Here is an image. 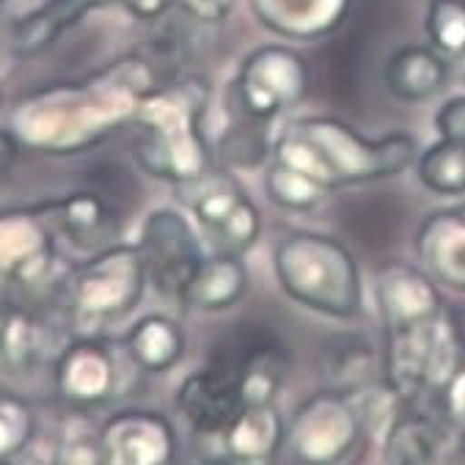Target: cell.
I'll return each instance as SVG.
<instances>
[{
    "label": "cell",
    "mask_w": 465,
    "mask_h": 465,
    "mask_svg": "<svg viewBox=\"0 0 465 465\" xmlns=\"http://www.w3.org/2000/svg\"><path fill=\"white\" fill-rule=\"evenodd\" d=\"M160 74L149 53H124L80 80L31 91L12 111V133L42 154L88 152L133 122L141 100L165 80Z\"/></svg>",
    "instance_id": "cell-1"
},
{
    "label": "cell",
    "mask_w": 465,
    "mask_h": 465,
    "mask_svg": "<svg viewBox=\"0 0 465 465\" xmlns=\"http://www.w3.org/2000/svg\"><path fill=\"white\" fill-rule=\"evenodd\" d=\"M272 160L284 163L331 193L347 184L391 179L416 163V138L391 133L366 138L355 127L333 116L292 119L272 141Z\"/></svg>",
    "instance_id": "cell-2"
},
{
    "label": "cell",
    "mask_w": 465,
    "mask_h": 465,
    "mask_svg": "<svg viewBox=\"0 0 465 465\" xmlns=\"http://www.w3.org/2000/svg\"><path fill=\"white\" fill-rule=\"evenodd\" d=\"M213 88L204 77H168L141 100L133 116L138 165L163 182L182 184L213 168L204 114Z\"/></svg>",
    "instance_id": "cell-3"
},
{
    "label": "cell",
    "mask_w": 465,
    "mask_h": 465,
    "mask_svg": "<svg viewBox=\"0 0 465 465\" xmlns=\"http://www.w3.org/2000/svg\"><path fill=\"white\" fill-rule=\"evenodd\" d=\"M284 295L325 317L352 320L363 309L361 272L352 253L320 232H292L272 251Z\"/></svg>",
    "instance_id": "cell-4"
},
{
    "label": "cell",
    "mask_w": 465,
    "mask_h": 465,
    "mask_svg": "<svg viewBox=\"0 0 465 465\" xmlns=\"http://www.w3.org/2000/svg\"><path fill=\"white\" fill-rule=\"evenodd\" d=\"M69 270L61 272L50 204L0 213V298L25 306L61 301Z\"/></svg>",
    "instance_id": "cell-5"
},
{
    "label": "cell",
    "mask_w": 465,
    "mask_h": 465,
    "mask_svg": "<svg viewBox=\"0 0 465 465\" xmlns=\"http://www.w3.org/2000/svg\"><path fill=\"white\" fill-rule=\"evenodd\" d=\"M146 284L138 245L114 242L69 270L61 303L74 325L97 331L133 314Z\"/></svg>",
    "instance_id": "cell-6"
},
{
    "label": "cell",
    "mask_w": 465,
    "mask_h": 465,
    "mask_svg": "<svg viewBox=\"0 0 465 465\" xmlns=\"http://www.w3.org/2000/svg\"><path fill=\"white\" fill-rule=\"evenodd\" d=\"M462 361V336L446 309L419 325L386 333L383 381L408 402L440 397Z\"/></svg>",
    "instance_id": "cell-7"
},
{
    "label": "cell",
    "mask_w": 465,
    "mask_h": 465,
    "mask_svg": "<svg viewBox=\"0 0 465 465\" xmlns=\"http://www.w3.org/2000/svg\"><path fill=\"white\" fill-rule=\"evenodd\" d=\"M366 427L350 394L322 389L306 397L287 421V440L298 465H344L366 440Z\"/></svg>",
    "instance_id": "cell-8"
},
{
    "label": "cell",
    "mask_w": 465,
    "mask_h": 465,
    "mask_svg": "<svg viewBox=\"0 0 465 465\" xmlns=\"http://www.w3.org/2000/svg\"><path fill=\"white\" fill-rule=\"evenodd\" d=\"M309 91V64L284 45H262L245 55L229 88V108L253 122H272L303 103Z\"/></svg>",
    "instance_id": "cell-9"
},
{
    "label": "cell",
    "mask_w": 465,
    "mask_h": 465,
    "mask_svg": "<svg viewBox=\"0 0 465 465\" xmlns=\"http://www.w3.org/2000/svg\"><path fill=\"white\" fill-rule=\"evenodd\" d=\"M176 196L193 210L199 226L213 242V251L242 256L259 240V210L229 171L210 168L191 182L176 184Z\"/></svg>",
    "instance_id": "cell-10"
},
{
    "label": "cell",
    "mask_w": 465,
    "mask_h": 465,
    "mask_svg": "<svg viewBox=\"0 0 465 465\" xmlns=\"http://www.w3.org/2000/svg\"><path fill=\"white\" fill-rule=\"evenodd\" d=\"M138 251L143 259L146 282L168 301H182L184 290L196 278L204 251L199 234L191 229L182 213L176 210H154L143 226Z\"/></svg>",
    "instance_id": "cell-11"
},
{
    "label": "cell",
    "mask_w": 465,
    "mask_h": 465,
    "mask_svg": "<svg viewBox=\"0 0 465 465\" xmlns=\"http://www.w3.org/2000/svg\"><path fill=\"white\" fill-rule=\"evenodd\" d=\"M53 381L58 397L72 408L105 405L122 394V352L94 333L74 336L55 355Z\"/></svg>",
    "instance_id": "cell-12"
},
{
    "label": "cell",
    "mask_w": 465,
    "mask_h": 465,
    "mask_svg": "<svg viewBox=\"0 0 465 465\" xmlns=\"http://www.w3.org/2000/svg\"><path fill=\"white\" fill-rule=\"evenodd\" d=\"M103 465H176L179 435L165 413L149 408L116 411L100 427Z\"/></svg>",
    "instance_id": "cell-13"
},
{
    "label": "cell",
    "mask_w": 465,
    "mask_h": 465,
    "mask_svg": "<svg viewBox=\"0 0 465 465\" xmlns=\"http://www.w3.org/2000/svg\"><path fill=\"white\" fill-rule=\"evenodd\" d=\"M173 405L196 435H218L242 408L240 381L229 358H215L207 366L191 371L176 389Z\"/></svg>",
    "instance_id": "cell-14"
},
{
    "label": "cell",
    "mask_w": 465,
    "mask_h": 465,
    "mask_svg": "<svg viewBox=\"0 0 465 465\" xmlns=\"http://www.w3.org/2000/svg\"><path fill=\"white\" fill-rule=\"evenodd\" d=\"M375 303L386 333L427 322L443 312L438 282H432V275H427L424 270L405 262H389L378 270Z\"/></svg>",
    "instance_id": "cell-15"
},
{
    "label": "cell",
    "mask_w": 465,
    "mask_h": 465,
    "mask_svg": "<svg viewBox=\"0 0 465 465\" xmlns=\"http://www.w3.org/2000/svg\"><path fill=\"white\" fill-rule=\"evenodd\" d=\"M416 256L432 282L465 295V202L435 210L421 221Z\"/></svg>",
    "instance_id": "cell-16"
},
{
    "label": "cell",
    "mask_w": 465,
    "mask_h": 465,
    "mask_svg": "<svg viewBox=\"0 0 465 465\" xmlns=\"http://www.w3.org/2000/svg\"><path fill=\"white\" fill-rule=\"evenodd\" d=\"M352 0H248L253 17L292 42H317L336 34L350 17Z\"/></svg>",
    "instance_id": "cell-17"
},
{
    "label": "cell",
    "mask_w": 465,
    "mask_h": 465,
    "mask_svg": "<svg viewBox=\"0 0 465 465\" xmlns=\"http://www.w3.org/2000/svg\"><path fill=\"white\" fill-rule=\"evenodd\" d=\"M116 0H45L12 25V50L17 58H36L94 15Z\"/></svg>",
    "instance_id": "cell-18"
},
{
    "label": "cell",
    "mask_w": 465,
    "mask_h": 465,
    "mask_svg": "<svg viewBox=\"0 0 465 465\" xmlns=\"http://www.w3.org/2000/svg\"><path fill=\"white\" fill-rule=\"evenodd\" d=\"M53 347V331L36 306L0 298V369L23 375L39 366Z\"/></svg>",
    "instance_id": "cell-19"
},
{
    "label": "cell",
    "mask_w": 465,
    "mask_h": 465,
    "mask_svg": "<svg viewBox=\"0 0 465 465\" xmlns=\"http://www.w3.org/2000/svg\"><path fill=\"white\" fill-rule=\"evenodd\" d=\"M55 232H61L72 245L97 253L114 245L119 232V218L111 204L94 191H74L61 202H50Z\"/></svg>",
    "instance_id": "cell-20"
},
{
    "label": "cell",
    "mask_w": 465,
    "mask_h": 465,
    "mask_svg": "<svg viewBox=\"0 0 465 465\" xmlns=\"http://www.w3.org/2000/svg\"><path fill=\"white\" fill-rule=\"evenodd\" d=\"M383 83L400 103H427L446 88V58L424 45H405L394 50L383 66Z\"/></svg>",
    "instance_id": "cell-21"
},
{
    "label": "cell",
    "mask_w": 465,
    "mask_h": 465,
    "mask_svg": "<svg viewBox=\"0 0 465 465\" xmlns=\"http://www.w3.org/2000/svg\"><path fill=\"white\" fill-rule=\"evenodd\" d=\"M215 438V449L245 460L275 462L287 440V421L272 405H245Z\"/></svg>",
    "instance_id": "cell-22"
},
{
    "label": "cell",
    "mask_w": 465,
    "mask_h": 465,
    "mask_svg": "<svg viewBox=\"0 0 465 465\" xmlns=\"http://www.w3.org/2000/svg\"><path fill=\"white\" fill-rule=\"evenodd\" d=\"M245 405H272L290 375V355L282 341L270 336L248 341L234 358H229Z\"/></svg>",
    "instance_id": "cell-23"
},
{
    "label": "cell",
    "mask_w": 465,
    "mask_h": 465,
    "mask_svg": "<svg viewBox=\"0 0 465 465\" xmlns=\"http://www.w3.org/2000/svg\"><path fill=\"white\" fill-rule=\"evenodd\" d=\"M248 292V267L242 256L213 251L204 256L196 278L182 295L184 309L196 312H226L237 306Z\"/></svg>",
    "instance_id": "cell-24"
},
{
    "label": "cell",
    "mask_w": 465,
    "mask_h": 465,
    "mask_svg": "<svg viewBox=\"0 0 465 465\" xmlns=\"http://www.w3.org/2000/svg\"><path fill=\"white\" fill-rule=\"evenodd\" d=\"M188 347L184 328L165 314H146L141 317L124 336L122 350L127 352L130 363L146 375H165L182 358Z\"/></svg>",
    "instance_id": "cell-25"
},
{
    "label": "cell",
    "mask_w": 465,
    "mask_h": 465,
    "mask_svg": "<svg viewBox=\"0 0 465 465\" xmlns=\"http://www.w3.org/2000/svg\"><path fill=\"white\" fill-rule=\"evenodd\" d=\"M320 371L328 381L325 389L352 394L378 383L381 358L369 339L358 333H336L320 347Z\"/></svg>",
    "instance_id": "cell-26"
},
{
    "label": "cell",
    "mask_w": 465,
    "mask_h": 465,
    "mask_svg": "<svg viewBox=\"0 0 465 465\" xmlns=\"http://www.w3.org/2000/svg\"><path fill=\"white\" fill-rule=\"evenodd\" d=\"M446 440L449 435L438 421L402 411L383 438V451L391 465H438Z\"/></svg>",
    "instance_id": "cell-27"
},
{
    "label": "cell",
    "mask_w": 465,
    "mask_h": 465,
    "mask_svg": "<svg viewBox=\"0 0 465 465\" xmlns=\"http://www.w3.org/2000/svg\"><path fill=\"white\" fill-rule=\"evenodd\" d=\"M419 182L438 196L465 193V141L440 138L416 160Z\"/></svg>",
    "instance_id": "cell-28"
},
{
    "label": "cell",
    "mask_w": 465,
    "mask_h": 465,
    "mask_svg": "<svg viewBox=\"0 0 465 465\" xmlns=\"http://www.w3.org/2000/svg\"><path fill=\"white\" fill-rule=\"evenodd\" d=\"M267 130H270L267 122H253V119L232 114V124L223 130L218 141V152L223 163L232 168H248V171L264 165L267 157L272 154Z\"/></svg>",
    "instance_id": "cell-29"
},
{
    "label": "cell",
    "mask_w": 465,
    "mask_h": 465,
    "mask_svg": "<svg viewBox=\"0 0 465 465\" xmlns=\"http://www.w3.org/2000/svg\"><path fill=\"white\" fill-rule=\"evenodd\" d=\"M264 191L275 207L290 210V213H309V210L320 207L325 202V196L331 193L312 176H306V173H301L284 163H275V160L267 168Z\"/></svg>",
    "instance_id": "cell-30"
},
{
    "label": "cell",
    "mask_w": 465,
    "mask_h": 465,
    "mask_svg": "<svg viewBox=\"0 0 465 465\" xmlns=\"http://www.w3.org/2000/svg\"><path fill=\"white\" fill-rule=\"evenodd\" d=\"M50 465H103L100 427L83 413V408H74V413L61 421Z\"/></svg>",
    "instance_id": "cell-31"
},
{
    "label": "cell",
    "mask_w": 465,
    "mask_h": 465,
    "mask_svg": "<svg viewBox=\"0 0 465 465\" xmlns=\"http://www.w3.org/2000/svg\"><path fill=\"white\" fill-rule=\"evenodd\" d=\"M424 31L430 47L443 58L465 55V0H430Z\"/></svg>",
    "instance_id": "cell-32"
},
{
    "label": "cell",
    "mask_w": 465,
    "mask_h": 465,
    "mask_svg": "<svg viewBox=\"0 0 465 465\" xmlns=\"http://www.w3.org/2000/svg\"><path fill=\"white\" fill-rule=\"evenodd\" d=\"M36 411L25 397L0 391V457L17 460L25 454L36 435Z\"/></svg>",
    "instance_id": "cell-33"
},
{
    "label": "cell",
    "mask_w": 465,
    "mask_h": 465,
    "mask_svg": "<svg viewBox=\"0 0 465 465\" xmlns=\"http://www.w3.org/2000/svg\"><path fill=\"white\" fill-rule=\"evenodd\" d=\"M440 402H443V413L451 421V427L465 430V361H460V366L454 369V375L443 386Z\"/></svg>",
    "instance_id": "cell-34"
},
{
    "label": "cell",
    "mask_w": 465,
    "mask_h": 465,
    "mask_svg": "<svg viewBox=\"0 0 465 465\" xmlns=\"http://www.w3.org/2000/svg\"><path fill=\"white\" fill-rule=\"evenodd\" d=\"M234 4H237V0H176V9L182 15L193 17L196 23L215 25V23H223L232 15Z\"/></svg>",
    "instance_id": "cell-35"
},
{
    "label": "cell",
    "mask_w": 465,
    "mask_h": 465,
    "mask_svg": "<svg viewBox=\"0 0 465 465\" xmlns=\"http://www.w3.org/2000/svg\"><path fill=\"white\" fill-rule=\"evenodd\" d=\"M435 130L446 141H465V97L446 100L435 114Z\"/></svg>",
    "instance_id": "cell-36"
},
{
    "label": "cell",
    "mask_w": 465,
    "mask_h": 465,
    "mask_svg": "<svg viewBox=\"0 0 465 465\" xmlns=\"http://www.w3.org/2000/svg\"><path fill=\"white\" fill-rule=\"evenodd\" d=\"M116 4L141 23H154L176 9V0H116Z\"/></svg>",
    "instance_id": "cell-37"
},
{
    "label": "cell",
    "mask_w": 465,
    "mask_h": 465,
    "mask_svg": "<svg viewBox=\"0 0 465 465\" xmlns=\"http://www.w3.org/2000/svg\"><path fill=\"white\" fill-rule=\"evenodd\" d=\"M20 141H17V135L12 133V130H0V176H6L12 168H15V163H17V157H20Z\"/></svg>",
    "instance_id": "cell-38"
},
{
    "label": "cell",
    "mask_w": 465,
    "mask_h": 465,
    "mask_svg": "<svg viewBox=\"0 0 465 465\" xmlns=\"http://www.w3.org/2000/svg\"><path fill=\"white\" fill-rule=\"evenodd\" d=\"M438 465H465V430H454Z\"/></svg>",
    "instance_id": "cell-39"
},
{
    "label": "cell",
    "mask_w": 465,
    "mask_h": 465,
    "mask_svg": "<svg viewBox=\"0 0 465 465\" xmlns=\"http://www.w3.org/2000/svg\"><path fill=\"white\" fill-rule=\"evenodd\" d=\"M202 465H275V462H264V460H245L237 454H229L223 449H213L210 454H204Z\"/></svg>",
    "instance_id": "cell-40"
},
{
    "label": "cell",
    "mask_w": 465,
    "mask_h": 465,
    "mask_svg": "<svg viewBox=\"0 0 465 465\" xmlns=\"http://www.w3.org/2000/svg\"><path fill=\"white\" fill-rule=\"evenodd\" d=\"M0 465H15V460H4V457H0Z\"/></svg>",
    "instance_id": "cell-41"
},
{
    "label": "cell",
    "mask_w": 465,
    "mask_h": 465,
    "mask_svg": "<svg viewBox=\"0 0 465 465\" xmlns=\"http://www.w3.org/2000/svg\"><path fill=\"white\" fill-rule=\"evenodd\" d=\"M0 108H4V91H0Z\"/></svg>",
    "instance_id": "cell-42"
},
{
    "label": "cell",
    "mask_w": 465,
    "mask_h": 465,
    "mask_svg": "<svg viewBox=\"0 0 465 465\" xmlns=\"http://www.w3.org/2000/svg\"><path fill=\"white\" fill-rule=\"evenodd\" d=\"M6 4H9V0H0V9H4V6H6Z\"/></svg>",
    "instance_id": "cell-43"
}]
</instances>
